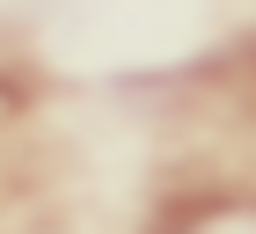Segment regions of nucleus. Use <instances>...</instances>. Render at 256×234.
I'll return each mask as SVG.
<instances>
[{
	"instance_id": "nucleus-1",
	"label": "nucleus",
	"mask_w": 256,
	"mask_h": 234,
	"mask_svg": "<svg viewBox=\"0 0 256 234\" xmlns=\"http://www.w3.org/2000/svg\"><path fill=\"white\" fill-rule=\"evenodd\" d=\"M183 234H256V205H205Z\"/></svg>"
}]
</instances>
